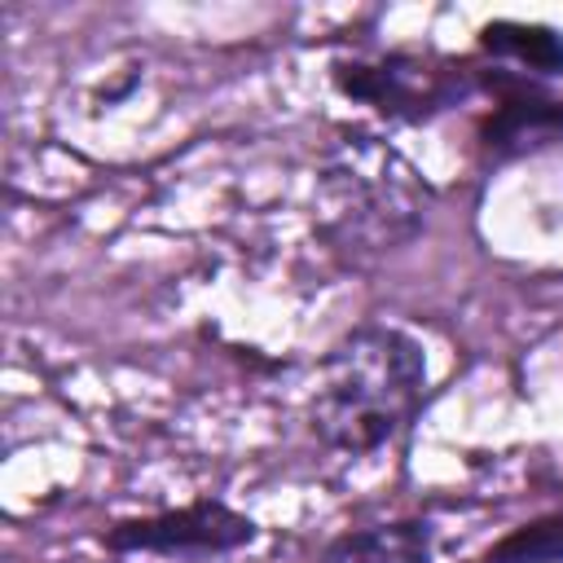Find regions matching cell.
Masks as SVG:
<instances>
[{
    "label": "cell",
    "mask_w": 563,
    "mask_h": 563,
    "mask_svg": "<svg viewBox=\"0 0 563 563\" xmlns=\"http://www.w3.org/2000/svg\"><path fill=\"white\" fill-rule=\"evenodd\" d=\"M431 216V185L383 136L365 128L339 132L312 185V229L347 268H369L405 251Z\"/></svg>",
    "instance_id": "cell-1"
},
{
    "label": "cell",
    "mask_w": 563,
    "mask_h": 563,
    "mask_svg": "<svg viewBox=\"0 0 563 563\" xmlns=\"http://www.w3.org/2000/svg\"><path fill=\"white\" fill-rule=\"evenodd\" d=\"M427 400V352L422 343L387 321H365L339 334L317 369L308 427L343 453L365 457L400 440Z\"/></svg>",
    "instance_id": "cell-2"
},
{
    "label": "cell",
    "mask_w": 563,
    "mask_h": 563,
    "mask_svg": "<svg viewBox=\"0 0 563 563\" xmlns=\"http://www.w3.org/2000/svg\"><path fill=\"white\" fill-rule=\"evenodd\" d=\"M334 84L343 97L378 110L383 119H400V123H427L484 88L471 62L409 53V48H391L374 57H339Z\"/></svg>",
    "instance_id": "cell-3"
},
{
    "label": "cell",
    "mask_w": 563,
    "mask_h": 563,
    "mask_svg": "<svg viewBox=\"0 0 563 563\" xmlns=\"http://www.w3.org/2000/svg\"><path fill=\"white\" fill-rule=\"evenodd\" d=\"M260 537L255 519L202 497L176 510H154V515H132L114 519L101 528V545L123 559V554H158V559H220Z\"/></svg>",
    "instance_id": "cell-4"
},
{
    "label": "cell",
    "mask_w": 563,
    "mask_h": 563,
    "mask_svg": "<svg viewBox=\"0 0 563 563\" xmlns=\"http://www.w3.org/2000/svg\"><path fill=\"white\" fill-rule=\"evenodd\" d=\"M479 84L493 92V110L479 114L475 141L493 163L563 141V97L510 70H479Z\"/></svg>",
    "instance_id": "cell-5"
},
{
    "label": "cell",
    "mask_w": 563,
    "mask_h": 563,
    "mask_svg": "<svg viewBox=\"0 0 563 563\" xmlns=\"http://www.w3.org/2000/svg\"><path fill=\"white\" fill-rule=\"evenodd\" d=\"M440 528L427 515L361 523L339 537H330L317 554V563H431L435 559Z\"/></svg>",
    "instance_id": "cell-6"
},
{
    "label": "cell",
    "mask_w": 563,
    "mask_h": 563,
    "mask_svg": "<svg viewBox=\"0 0 563 563\" xmlns=\"http://www.w3.org/2000/svg\"><path fill=\"white\" fill-rule=\"evenodd\" d=\"M479 48L493 62L519 66L515 75L523 79H559L563 75V35L545 22H523V18H493L479 26Z\"/></svg>",
    "instance_id": "cell-7"
},
{
    "label": "cell",
    "mask_w": 563,
    "mask_h": 563,
    "mask_svg": "<svg viewBox=\"0 0 563 563\" xmlns=\"http://www.w3.org/2000/svg\"><path fill=\"white\" fill-rule=\"evenodd\" d=\"M479 563H563V510L515 523L479 554Z\"/></svg>",
    "instance_id": "cell-8"
},
{
    "label": "cell",
    "mask_w": 563,
    "mask_h": 563,
    "mask_svg": "<svg viewBox=\"0 0 563 563\" xmlns=\"http://www.w3.org/2000/svg\"><path fill=\"white\" fill-rule=\"evenodd\" d=\"M70 563H88V559H70Z\"/></svg>",
    "instance_id": "cell-9"
}]
</instances>
